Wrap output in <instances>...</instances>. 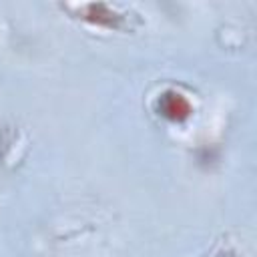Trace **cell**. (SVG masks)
<instances>
[{"instance_id":"6da1fadb","label":"cell","mask_w":257,"mask_h":257,"mask_svg":"<svg viewBox=\"0 0 257 257\" xmlns=\"http://www.w3.org/2000/svg\"><path fill=\"white\" fill-rule=\"evenodd\" d=\"M159 112L175 122H181L185 118H189V114L193 112V106L189 102V98L177 90H167L159 96Z\"/></svg>"}]
</instances>
